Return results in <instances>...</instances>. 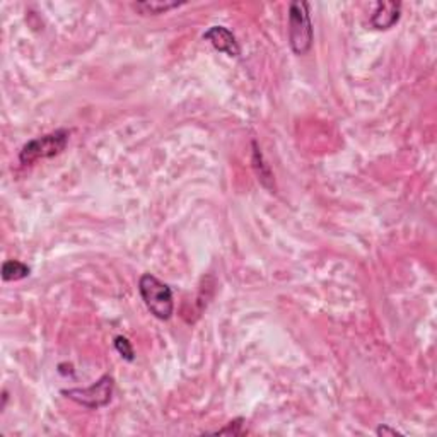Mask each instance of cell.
<instances>
[{"label":"cell","instance_id":"cell-1","mask_svg":"<svg viewBox=\"0 0 437 437\" xmlns=\"http://www.w3.org/2000/svg\"><path fill=\"white\" fill-rule=\"evenodd\" d=\"M139 292L152 316H156L161 322L171 319L175 311V300L173 291L167 284L161 282L156 275L144 274L139 279Z\"/></svg>","mask_w":437,"mask_h":437},{"label":"cell","instance_id":"cell-2","mask_svg":"<svg viewBox=\"0 0 437 437\" xmlns=\"http://www.w3.org/2000/svg\"><path fill=\"white\" fill-rule=\"evenodd\" d=\"M289 45L296 55H306L311 50L315 31L310 15V4L292 2L289 6Z\"/></svg>","mask_w":437,"mask_h":437},{"label":"cell","instance_id":"cell-3","mask_svg":"<svg viewBox=\"0 0 437 437\" xmlns=\"http://www.w3.org/2000/svg\"><path fill=\"white\" fill-rule=\"evenodd\" d=\"M69 139L70 132L62 128V130H55L51 134L43 135V137L30 140L27 144H24L21 152H19V161L27 166V164H33L39 159L55 158L65 151Z\"/></svg>","mask_w":437,"mask_h":437},{"label":"cell","instance_id":"cell-4","mask_svg":"<svg viewBox=\"0 0 437 437\" xmlns=\"http://www.w3.org/2000/svg\"><path fill=\"white\" fill-rule=\"evenodd\" d=\"M113 390H115L113 376L104 374L96 381V383H92L91 386L62 390V395L77 405H82V407L89 408V410H98V408L106 407V405L111 402Z\"/></svg>","mask_w":437,"mask_h":437},{"label":"cell","instance_id":"cell-5","mask_svg":"<svg viewBox=\"0 0 437 437\" xmlns=\"http://www.w3.org/2000/svg\"><path fill=\"white\" fill-rule=\"evenodd\" d=\"M203 39L212 43L215 50L229 55V57H239L241 48H239L238 39L232 34V31L227 30L226 26H212L203 33Z\"/></svg>","mask_w":437,"mask_h":437},{"label":"cell","instance_id":"cell-6","mask_svg":"<svg viewBox=\"0 0 437 437\" xmlns=\"http://www.w3.org/2000/svg\"><path fill=\"white\" fill-rule=\"evenodd\" d=\"M402 14V4L400 2H378L376 9L371 15V24L376 30H390L400 21Z\"/></svg>","mask_w":437,"mask_h":437},{"label":"cell","instance_id":"cell-7","mask_svg":"<svg viewBox=\"0 0 437 437\" xmlns=\"http://www.w3.org/2000/svg\"><path fill=\"white\" fill-rule=\"evenodd\" d=\"M182 6H184L183 2H171V0H147V2H135L134 9L144 15H158Z\"/></svg>","mask_w":437,"mask_h":437},{"label":"cell","instance_id":"cell-8","mask_svg":"<svg viewBox=\"0 0 437 437\" xmlns=\"http://www.w3.org/2000/svg\"><path fill=\"white\" fill-rule=\"evenodd\" d=\"M31 268L26 263L19 262V260H7L2 265V279L6 282H15V280H23L30 277Z\"/></svg>","mask_w":437,"mask_h":437},{"label":"cell","instance_id":"cell-9","mask_svg":"<svg viewBox=\"0 0 437 437\" xmlns=\"http://www.w3.org/2000/svg\"><path fill=\"white\" fill-rule=\"evenodd\" d=\"M115 348L116 352H118L120 355L123 357V359L128 360V362H134L135 359V354H134V347H132L130 340L127 338V336H116L115 338Z\"/></svg>","mask_w":437,"mask_h":437},{"label":"cell","instance_id":"cell-10","mask_svg":"<svg viewBox=\"0 0 437 437\" xmlns=\"http://www.w3.org/2000/svg\"><path fill=\"white\" fill-rule=\"evenodd\" d=\"M253 149H255V167L258 170V175H260V179H262V183L265 184V179H272V175H270V170H268L267 166H265L263 163V156L262 152L258 151V147H256V144L253 142Z\"/></svg>","mask_w":437,"mask_h":437},{"label":"cell","instance_id":"cell-11","mask_svg":"<svg viewBox=\"0 0 437 437\" xmlns=\"http://www.w3.org/2000/svg\"><path fill=\"white\" fill-rule=\"evenodd\" d=\"M243 419H238L234 420V422H229V426L220 429V431H215L212 432V434H232V436H243L244 431L241 429L243 426Z\"/></svg>","mask_w":437,"mask_h":437},{"label":"cell","instance_id":"cell-12","mask_svg":"<svg viewBox=\"0 0 437 437\" xmlns=\"http://www.w3.org/2000/svg\"><path fill=\"white\" fill-rule=\"evenodd\" d=\"M376 434H378V436H398L400 432L396 431V429L388 427L386 424H384V426H379L378 429H376Z\"/></svg>","mask_w":437,"mask_h":437}]
</instances>
